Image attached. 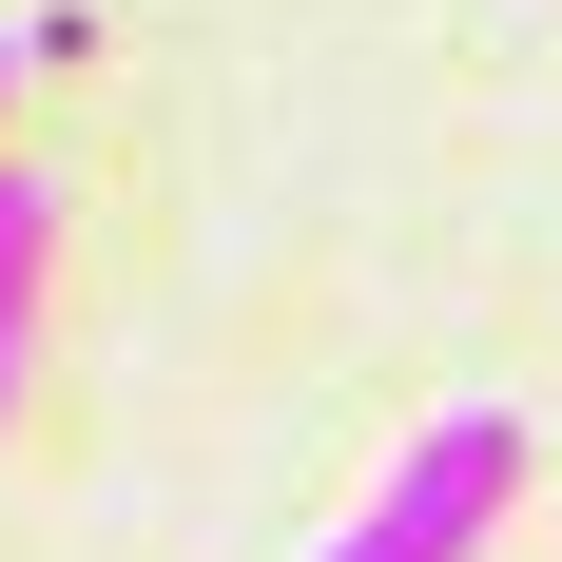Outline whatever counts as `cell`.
Listing matches in <instances>:
<instances>
[{"label":"cell","mask_w":562,"mask_h":562,"mask_svg":"<svg viewBox=\"0 0 562 562\" xmlns=\"http://www.w3.org/2000/svg\"><path fill=\"white\" fill-rule=\"evenodd\" d=\"M524 465H543L524 407H447V427H407V465H389L311 562H485V543H505V505H524Z\"/></svg>","instance_id":"cell-1"},{"label":"cell","mask_w":562,"mask_h":562,"mask_svg":"<svg viewBox=\"0 0 562 562\" xmlns=\"http://www.w3.org/2000/svg\"><path fill=\"white\" fill-rule=\"evenodd\" d=\"M40 252H58V175L0 156V427H20V389H40Z\"/></svg>","instance_id":"cell-2"},{"label":"cell","mask_w":562,"mask_h":562,"mask_svg":"<svg viewBox=\"0 0 562 562\" xmlns=\"http://www.w3.org/2000/svg\"><path fill=\"white\" fill-rule=\"evenodd\" d=\"M20 78H40V20H0V98H20Z\"/></svg>","instance_id":"cell-3"}]
</instances>
